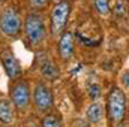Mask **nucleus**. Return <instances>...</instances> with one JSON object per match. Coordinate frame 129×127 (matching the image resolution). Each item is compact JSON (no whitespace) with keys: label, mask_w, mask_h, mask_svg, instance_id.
<instances>
[{"label":"nucleus","mask_w":129,"mask_h":127,"mask_svg":"<svg viewBox=\"0 0 129 127\" xmlns=\"http://www.w3.org/2000/svg\"><path fill=\"white\" fill-rule=\"evenodd\" d=\"M23 30H24V36H26L29 45H32V46L42 45L44 40L47 39L45 20L38 11H32L27 14L26 20L23 23Z\"/></svg>","instance_id":"nucleus-1"},{"label":"nucleus","mask_w":129,"mask_h":127,"mask_svg":"<svg viewBox=\"0 0 129 127\" xmlns=\"http://www.w3.org/2000/svg\"><path fill=\"white\" fill-rule=\"evenodd\" d=\"M128 111V100L125 91L119 87H113L107 97V115L113 124L123 123Z\"/></svg>","instance_id":"nucleus-2"},{"label":"nucleus","mask_w":129,"mask_h":127,"mask_svg":"<svg viewBox=\"0 0 129 127\" xmlns=\"http://www.w3.org/2000/svg\"><path fill=\"white\" fill-rule=\"evenodd\" d=\"M23 29V20L17 9L14 8H5L0 12V33L5 37L15 39L21 33Z\"/></svg>","instance_id":"nucleus-3"},{"label":"nucleus","mask_w":129,"mask_h":127,"mask_svg":"<svg viewBox=\"0 0 129 127\" xmlns=\"http://www.w3.org/2000/svg\"><path fill=\"white\" fill-rule=\"evenodd\" d=\"M69 15H71V2L62 0L54 3L50 17V27L53 36H60L64 32V27L69 21Z\"/></svg>","instance_id":"nucleus-4"},{"label":"nucleus","mask_w":129,"mask_h":127,"mask_svg":"<svg viewBox=\"0 0 129 127\" xmlns=\"http://www.w3.org/2000/svg\"><path fill=\"white\" fill-rule=\"evenodd\" d=\"M32 100H33V105H35L36 111H39L42 114H47L54 106V94H53V90L45 82H38L33 87Z\"/></svg>","instance_id":"nucleus-5"},{"label":"nucleus","mask_w":129,"mask_h":127,"mask_svg":"<svg viewBox=\"0 0 129 127\" xmlns=\"http://www.w3.org/2000/svg\"><path fill=\"white\" fill-rule=\"evenodd\" d=\"M11 100L18 111H21V112L27 111V108L30 106V102H32V91H30L27 81L20 79L14 84V87L11 88Z\"/></svg>","instance_id":"nucleus-6"},{"label":"nucleus","mask_w":129,"mask_h":127,"mask_svg":"<svg viewBox=\"0 0 129 127\" xmlns=\"http://www.w3.org/2000/svg\"><path fill=\"white\" fill-rule=\"evenodd\" d=\"M0 63H2L3 70L6 72L9 79H12V81H18L20 79V76L23 75L21 64L18 61V58L15 57V54L8 46L0 49Z\"/></svg>","instance_id":"nucleus-7"},{"label":"nucleus","mask_w":129,"mask_h":127,"mask_svg":"<svg viewBox=\"0 0 129 127\" xmlns=\"http://www.w3.org/2000/svg\"><path fill=\"white\" fill-rule=\"evenodd\" d=\"M74 49H75L74 34L71 32H63L59 36V42H57V54H59V57L63 61L71 60L72 55H74Z\"/></svg>","instance_id":"nucleus-8"},{"label":"nucleus","mask_w":129,"mask_h":127,"mask_svg":"<svg viewBox=\"0 0 129 127\" xmlns=\"http://www.w3.org/2000/svg\"><path fill=\"white\" fill-rule=\"evenodd\" d=\"M14 120H15V106H14L12 100L2 97L0 99V123L8 126V124L14 123Z\"/></svg>","instance_id":"nucleus-9"},{"label":"nucleus","mask_w":129,"mask_h":127,"mask_svg":"<svg viewBox=\"0 0 129 127\" xmlns=\"http://www.w3.org/2000/svg\"><path fill=\"white\" fill-rule=\"evenodd\" d=\"M41 73L42 76L47 79V81H56L59 76H60V72H59V67L57 64L54 63L50 57H45L42 61H41Z\"/></svg>","instance_id":"nucleus-10"},{"label":"nucleus","mask_w":129,"mask_h":127,"mask_svg":"<svg viewBox=\"0 0 129 127\" xmlns=\"http://www.w3.org/2000/svg\"><path fill=\"white\" fill-rule=\"evenodd\" d=\"M86 115H87L89 123H92V124H99L101 120H102V117H104V106H102L98 100L92 102V103L89 105V108H87Z\"/></svg>","instance_id":"nucleus-11"},{"label":"nucleus","mask_w":129,"mask_h":127,"mask_svg":"<svg viewBox=\"0 0 129 127\" xmlns=\"http://www.w3.org/2000/svg\"><path fill=\"white\" fill-rule=\"evenodd\" d=\"M93 9L96 11L101 17H107L111 14V5L110 0H92Z\"/></svg>","instance_id":"nucleus-12"},{"label":"nucleus","mask_w":129,"mask_h":127,"mask_svg":"<svg viewBox=\"0 0 129 127\" xmlns=\"http://www.w3.org/2000/svg\"><path fill=\"white\" fill-rule=\"evenodd\" d=\"M41 127H62V118L57 114L53 112H47L42 118Z\"/></svg>","instance_id":"nucleus-13"},{"label":"nucleus","mask_w":129,"mask_h":127,"mask_svg":"<svg viewBox=\"0 0 129 127\" xmlns=\"http://www.w3.org/2000/svg\"><path fill=\"white\" fill-rule=\"evenodd\" d=\"M29 5L33 11H41L50 5V0H29Z\"/></svg>","instance_id":"nucleus-14"},{"label":"nucleus","mask_w":129,"mask_h":127,"mask_svg":"<svg viewBox=\"0 0 129 127\" xmlns=\"http://www.w3.org/2000/svg\"><path fill=\"white\" fill-rule=\"evenodd\" d=\"M125 12H126V5H125V2L119 0L116 3V8H114V15L120 18V17H125Z\"/></svg>","instance_id":"nucleus-15"},{"label":"nucleus","mask_w":129,"mask_h":127,"mask_svg":"<svg viewBox=\"0 0 129 127\" xmlns=\"http://www.w3.org/2000/svg\"><path fill=\"white\" fill-rule=\"evenodd\" d=\"M89 94L93 99V102L101 97V88H99L98 84H90V85H89Z\"/></svg>","instance_id":"nucleus-16"},{"label":"nucleus","mask_w":129,"mask_h":127,"mask_svg":"<svg viewBox=\"0 0 129 127\" xmlns=\"http://www.w3.org/2000/svg\"><path fill=\"white\" fill-rule=\"evenodd\" d=\"M120 81H122V84L129 88V70H125L123 73H122V78H120Z\"/></svg>","instance_id":"nucleus-17"},{"label":"nucleus","mask_w":129,"mask_h":127,"mask_svg":"<svg viewBox=\"0 0 129 127\" xmlns=\"http://www.w3.org/2000/svg\"><path fill=\"white\" fill-rule=\"evenodd\" d=\"M26 127H41V126H39L38 123H29V124H27Z\"/></svg>","instance_id":"nucleus-18"},{"label":"nucleus","mask_w":129,"mask_h":127,"mask_svg":"<svg viewBox=\"0 0 129 127\" xmlns=\"http://www.w3.org/2000/svg\"><path fill=\"white\" fill-rule=\"evenodd\" d=\"M119 127H129V124H125V123H122V126H119Z\"/></svg>","instance_id":"nucleus-19"},{"label":"nucleus","mask_w":129,"mask_h":127,"mask_svg":"<svg viewBox=\"0 0 129 127\" xmlns=\"http://www.w3.org/2000/svg\"><path fill=\"white\" fill-rule=\"evenodd\" d=\"M3 2H6V0H0V3H3Z\"/></svg>","instance_id":"nucleus-20"},{"label":"nucleus","mask_w":129,"mask_h":127,"mask_svg":"<svg viewBox=\"0 0 129 127\" xmlns=\"http://www.w3.org/2000/svg\"><path fill=\"white\" fill-rule=\"evenodd\" d=\"M54 2H62V0H54Z\"/></svg>","instance_id":"nucleus-21"}]
</instances>
